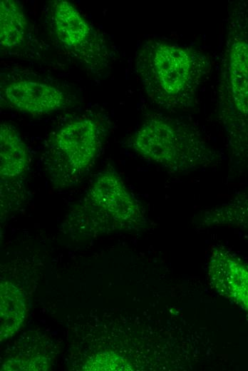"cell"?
Segmentation results:
<instances>
[{"label": "cell", "instance_id": "4", "mask_svg": "<svg viewBox=\"0 0 248 371\" xmlns=\"http://www.w3.org/2000/svg\"><path fill=\"white\" fill-rule=\"evenodd\" d=\"M72 213L71 221L90 233L135 229L145 222L140 202L113 168L96 176Z\"/></svg>", "mask_w": 248, "mask_h": 371}, {"label": "cell", "instance_id": "10", "mask_svg": "<svg viewBox=\"0 0 248 371\" xmlns=\"http://www.w3.org/2000/svg\"><path fill=\"white\" fill-rule=\"evenodd\" d=\"M0 296V333L1 340H4L20 328L27 308L22 291L9 281L1 283Z\"/></svg>", "mask_w": 248, "mask_h": 371}, {"label": "cell", "instance_id": "2", "mask_svg": "<svg viewBox=\"0 0 248 371\" xmlns=\"http://www.w3.org/2000/svg\"><path fill=\"white\" fill-rule=\"evenodd\" d=\"M217 105L232 158L248 161V4L244 1L228 10Z\"/></svg>", "mask_w": 248, "mask_h": 371}, {"label": "cell", "instance_id": "12", "mask_svg": "<svg viewBox=\"0 0 248 371\" xmlns=\"http://www.w3.org/2000/svg\"><path fill=\"white\" fill-rule=\"evenodd\" d=\"M26 20L21 6L14 0L0 1V45L12 49L24 41Z\"/></svg>", "mask_w": 248, "mask_h": 371}, {"label": "cell", "instance_id": "11", "mask_svg": "<svg viewBox=\"0 0 248 371\" xmlns=\"http://www.w3.org/2000/svg\"><path fill=\"white\" fill-rule=\"evenodd\" d=\"M199 224L205 228L234 226L248 228V194L237 195L205 211Z\"/></svg>", "mask_w": 248, "mask_h": 371}, {"label": "cell", "instance_id": "3", "mask_svg": "<svg viewBox=\"0 0 248 371\" xmlns=\"http://www.w3.org/2000/svg\"><path fill=\"white\" fill-rule=\"evenodd\" d=\"M131 147L143 158L178 174L212 167L219 158L196 127L158 114L140 125L131 138Z\"/></svg>", "mask_w": 248, "mask_h": 371}, {"label": "cell", "instance_id": "7", "mask_svg": "<svg viewBox=\"0 0 248 371\" xmlns=\"http://www.w3.org/2000/svg\"><path fill=\"white\" fill-rule=\"evenodd\" d=\"M207 273L212 287L248 314V263L227 248L215 245Z\"/></svg>", "mask_w": 248, "mask_h": 371}, {"label": "cell", "instance_id": "6", "mask_svg": "<svg viewBox=\"0 0 248 371\" xmlns=\"http://www.w3.org/2000/svg\"><path fill=\"white\" fill-rule=\"evenodd\" d=\"M52 21L58 41L77 58L91 63L100 52L106 55L105 46L100 45L92 26L68 1L53 2Z\"/></svg>", "mask_w": 248, "mask_h": 371}, {"label": "cell", "instance_id": "8", "mask_svg": "<svg viewBox=\"0 0 248 371\" xmlns=\"http://www.w3.org/2000/svg\"><path fill=\"white\" fill-rule=\"evenodd\" d=\"M1 99L19 111L33 115L56 111L66 104L65 94L60 89L31 80L7 83L1 89Z\"/></svg>", "mask_w": 248, "mask_h": 371}, {"label": "cell", "instance_id": "9", "mask_svg": "<svg viewBox=\"0 0 248 371\" xmlns=\"http://www.w3.org/2000/svg\"><path fill=\"white\" fill-rule=\"evenodd\" d=\"M29 166V156L25 143L16 128L8 123L0 125L1 181L19 180Z\"/></svg>", "mask_w": 248, "mask_h": 371}, {"label": "cell", "instance_id": "1", "mask_svg": "<svg viewBox=\"0 0 248 371\" xmlns=\"http://www.w3.org/2000/svg\"><path fill=\"white\" fill-rule=\"evenodd\" d=\"M211 68L209 57L190 46L150 39L138 49L135 70L149 98L167 111L194 106Z\"/></svg>", "mask_w": 248, "mask_h": 371}, {"label": "cell", "instance_id": "5", "mask_svg": "<svg viewBox=\"0 0 248 371\" xmlns=\"http://www.w3.org/2000/svg\"><path fill=\"white\" fill-rule=\"evenodd\" d=\"M101 140L100 127L93 119L81 118L62 126L46 151L51 181L63 188L77 183L93 165Z\"/></svg>", "mask_w": 248, "mask_h": 371}, {"label": "cell", "instance_id": "13", "mask_svg": "<svg viewBox=\"0 0 248 371\" xmlns=\"http://www.w3.org/2000/svg\"><path fill=\"white\" fill-rule=\"evenodd\" d=\"M86 367L88 370H129V365L116 354L103 352L88 361Z\"/></svg>", "mask_w": 248, "mask_h": 371}]
</instances>
